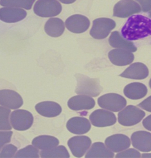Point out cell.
Wrapping results in <instances>:
<instances>
[{"mask_svg": "<svg viewBox=\"0 0 151 158\" xmlns=\"http://www.w3.org/2000/svg\"><path fill=\"white\" fill-rule=\"evenodd\" d=\"M23 99L16 92L12 90H2L0 92L1 106L11 109H17L23 105Z\"/></svg>", "mask_w": 151, "mask_h": 158, "instance_id": "cell-12", "label": "cell"}, {"mask_svg": "<svg viewBox=\"0 0 151 158\" xmlns=\"http://www.w3.org/2000/svg\"><path fill=\"white\" fill-rule=\"evenodd\" d=\"M141 109L151 112V96L138 105Z\"/></svg>", "mask_w": 151, "mask_h": 158, "instance_id": "cell-34", "label": "cell"}, {"mask_svg": "<svg viewBox=\"0 0 151 158\" xmlns=\"http://www.w3.org/2000/svg\"><path fill=\"white\" fill-rule=\"evenodd\" d=\"M141 11L140 4L134 0H121L113 7V16L126 18Z\"/></svg>", "mask_w": 151, "mask_h": 158, "instance_id": "cell-8", "label": "cell"}, {"mask_svg": "<svg viewBox=\"0 0 151 158\" xmlns=\"http://www.w3.org/2000/svg\"><path fill=\"white\" fill-rule=\"evenodd\" d=\"M146 86L141 83L135 82L127 85L124 89V94L131 99H140L147 94Z\"/></svg>", "mask_w": 151, "mask_h": 158, "instance_id": "cell-22", "label": "cell"}, {"mask_svg": "<svg viewBox=\"0 0 151 158\" xmlns=\"http://www.w3.org/2000/svg\"><path fill=\"white\" fill-rule=\"evenodd\" d=\"M141 154L137 150L134 148H130L128 150H125L123 151L118 152V154L116 156L117 158H122V157H141Z\"/></svg>", "mask_w": 151, "mask_h": 158, "instance_id": "cell-31", "label": "cell"}, {"mask_svg": "<svg viewBox=\"0 0 151 158\" xmlns=\"http://www.w3.org/2000/svg\"><path fill=\"white\" fill-rule=\"evenodd\" d=\"M40 157L46 158H69V154L65 147L57 146L52 149L42 150L40 152Z\"/></svg>", "mask_w": 151, "mask_h": 158, "instance_id": "cell-26", "label": "cell"}, {"mask_svg": "<svg viewBox=\"0 0 151 158\" xmlns=\"http://www.w3.org/2000/svg\"><path fill=\"white\" fill-rule=\"evenodd\" d=\"M35 0H1L0 4L3 6L17 7L30 10Z\"/></svg>", "mask_w": 151, "mask_h": 158, "instance_id": "cell-27", "label": "cell"}, {"mask_svg": "<svg viewBox=\"0 0 151 158\" xmlns=\"http://www.w3.org/2000/svg\"><path fill=\"white\" fill-rule=\"evenodd\" d=\"M32 114L25 110H16L11 113V124L16 131H24L30 128L33 123Z\"/></svg>", "mask_w": 151, "mask_h": 158, "instance_id": "cell-7", "label": "cell"}, {"mask_svg": "<svg viewBox=\"0 0 151 158\" xmlns=\"http://www.w3.org/2000/svg\"><path fill=\"white\" fill-rule=\"evenodd\" d=\"M32 145L42 150L52 149L59 145V139L51 135H40L36 137L32 141Z\"/></svg>", "mask_w": 151, "mask_h": 158, "instance_id": "cell-25", "label": "cell"}, {"mask_svg": "<svg viewBox=\"0 0 151 158\" xmlns=\"http://www.w3.org/2000/svg\"><path fill=\"white\" fill-rule=\"evenodd\" d=\"M91 141L85 135L75 136L69 139L68 145L71 153L76 157H82L90 148Z\"/></svg>", "mask_w": 151, "mask_h": 158, "instance_id": "cell-10", "label": "cell"}, {"mask_svg": "<svg viewBox=\"0 0 151 158\" xmlns=\"http://www.w3.org/2000/svg\"><path fill=\"white\" fill-rule=\"evenodd\" d=\"M98 105L102 109L112 112H119L126 106L127 101L119 94L109 93L100 96L98 99Z\"/></svg>", "mask_w": 151, "mask_h": 158, "instance_id": "cell-6", "label": "cell"}, {"mask_svg": "<svg viewBox=\"0 0 151 158\" xmlns=\"http://www.w3.org/2000/svg\"><path fill=\"white\" fill-rule=\"evenodd\" d=\"M143 125L148 131H151V115L143 121Z\"/></svg>", "mask_w": 151, "mask_h": 158, "instance_id": "cell-35", "label": "cell"}, {"mask_svg": "<svg viewBox=\"0 0 151 158\" xmlns=\"http://www.w3.org/2000/svg\"><path fill=\"white\" fill-rule=\"evenodd\" d=\"M149 17H150V19H151V10L149 12Z\"/></svg>", "mask_w": 151, "mask_h": 158, "instance_id": "cell-38", "label": "cell"}, {"mask_svg": "<svg viewBox=\"0 0 151 158\" xmlns=\"http://www.w3.org/2000/svg\"><path fill=\"white\" fill-rule=\"evenodd\" d=\"M17 147L13 145H7L4 146L1 150V157L2 158L5 157H13L17 151Z\"/></svg>", "mask_w": 151, "mask_h": 158, "instance_id": "cell-30", "label": "cell"}, {"mask_svg": "<svg viewBox=\"0 0 151 158\" xmlns=\"http://www.w3.org/2000/svg\"><path fill=\"white\" fill-rule=\"evenodd\" d=\"M39 151L38 148L33 145H29L24 148L20 150L14 156V157H20V158H24V157H33V158H38L39 157Z\"/></svg>", "mask_w": 151, "mask_h": 158, "instance_id": "cell-28", "label": "cell"}, {"mask_svg": "<svg viewBox=\"0 0 151 158\" xmlns=\"http://www.w3.org/2000/svg\"><path fill=\"white\" fill-rule=\"evenodd\" d=\"M141 155L142 157H151V154H143Z\"/></svg>", "mask_w": 151, "mask_h": 158, "instance_id": "cell-37", "label": "cell"}, {"mask_svg": "<svg viewBox=\"0 0 151 158\" xmlns=\"http://www.w3.org/2000/svg\"><path fill=\"white\" fill-rule=\"evenodd\" d=\"M76 77L77 85L75 92L77 94L96 97L102 92L103 88L97 79H91L80 74H77Z\"/></svg>", "mask_w": 151, "mask_h": 158, "instance_id": "cell-2", "label": "cell"}, {"mask_svg": "<svg viewBox=\"0 0 151 158\" xmlns=\"http://www.w3.org/2000/svg\"><path fill=\"white\" fill-rule=\"evenodd\" d=\"M131 141L133 147L140 151H151V133L146 131L135 132L132 134Z\"/></svg>", "mask_w": 151, "mask_h": 158, "instance_id": "cell-15", "label": "cell"}, {"mask_svg": "<svg viewBox=\"0 0 151 158\" xmlns=\"http://www.w3.org/2000/svg\"><path fill=\"white\" fill-rule=\"evenodd\" d=\"M1 110V123H0V128L1 131H10L12 129V127L9 123V114L11 113V110L9 109H6V107L1 106L0 108Z\"/></svg>", "mask_w": 151, "mask_h": 158, "instance_id": "cell-29", "label": "cell"}, {"mask_svg": "<svg viewBox=\"0 0 151 158\" xmlns=\"http://www.w3.org/2000/svg\"><path fill=\"white\" fill-rule=\"evenodd\" d=\"M145 116V112L138 107L129 105L119 112L118 121L121 125L131 127L139 123Z\"/></svg>", "mask_w": 151, "mask_h": 158, "instance_id": "cell-3", "label": "cell"}, {"mask_svg": "<svg viewBox=\"0 0 151 158\" xmlns=\"http://www.w3.org/2000/svg\"><path fill=\"white\" fill-rule=\"evenodd\" d=\"M68 130L75 134H84L90 131L91 124L88 119L82 117H74L66 124Z\"/></svg>", "mask_w": 151, "mask_h": 158, "instance_id": "cell-19", "label": "cell"}, {"mask_svg": "<svg viewBox=\"0 0 151 158\" xmlns=\"http://www.w3.org/2000/svg\"><path fill=\"white\" fill-rule=\"evenodd\" d=\"M109 41L110 46L113 48L127 50L132 52L137 51V47L133 43L125 40L118 31L112 32Z\"/></svg>", "mask_w": 151, "mask_h": 158, "instance_id": "cell-21", "label": "cell"}, {"mask_svg": "<svg viewBox=\"0 0 151 158\" xmlns=\"http://www.w3.org/2000/svg\"><path fill=\"white\" fill-rule=\"evenodd\" d=\"M116 26V22L112 19L106 18H97L93 21V26L90 34L93 38L103 40L107 38Z\"/></svg>", "mask_w": 151, "mask_h": 158, "instance_id": "cell-5", "label": "cell"}, {"mask_svg": "<svg viewBox=\"0 0 151 158\" xmlns=\"http://www.w3.org/2000/svg\"><path fill=\"white\" fill-rule=\"evenodd\" d=\"M105 145L113 152H120L127 150L131 146V140L123 134H115L108 137Z\"/></svg>", "mask_w": 151, "mask_h": 158, "instance_id": "cell-13", "label": "cell"}, {"mask_svg": "<svg viewBox=\"0 0 151 158\" xmlns=\"http://www.w3.org/2000/svg\"><path fill=\"white\" fill-rule=\"evenodd\" d=\"M91 124L97 127H106L113 125L116 123V117L113 112L108 110H96L90 116Z\"/></svg>", "mask_w": 151, "mask_h": 158, "instance_id": "cell-9", "label": "cell"}, {"mask_svg": "<svg viewBox=\"0 0 151 158\" xmlns=\"http://www.w3.org/2000/svg\"><path fill=\"white\" fill-rule=\"evenodd\" d=\"M65 24L66 28L70 32L81 34L88 29L90 21L87 17L81 14H75L66 19Z\"/></svg>", "mask_w": 151, "mask_h": 158, "instance_id": "cell-11", "label": "cell"}, {"mask_svg": "<svg viewBox=\"0 0 151 158\" xmlns=\"http://www.w3.org/2000/svg\"><path fill=\"white\" fill-rule=\"evenodd\" d=\"M85 157L86 158H112L114 157V154L104 143L96 142L92 145Z\"/></svg>", "mask_w": 151, "mask_h": 158, "instance_id": "cell-23", "label": "cell"}, {"mask_svg": "<svg viewBox=\"0 0 151 158\" xmlns=\"http://www.w3.org/2000/svg\"><path fill=\"white\" fill-rule=\"evenodd\" d=\"M149 86H150V89H151V79H150V81H149Z\"/></svg>", "mask_w": 151, "mask_h": 158, "instance_id": "cell-39", "label": "cell"}, {"mask_svg": "<svg viewBox=\"0 0 151 158\" xmlns=\"http://www.w3.org/2000/svg\"><path fill=\"white\" fill-rule=\"evenodd\" d=\"M44 30L49 36L58 38L64 33L65 25L63 21L59 18H50L45 25Z\"/></svg>", "mask_w": 151, "mask_h": 158, "instance_id": "cell-24", "label": "cell"}, {"mask_svg": "<svg viewBox=\"0 0 151 158\" xmlns=\"http://www.w3.org/2000/svg\"><path fill=\"white\" fill-rule=\"evenodd\" d=\"M27 16V12L17 7L5 6L0 10V18L3 22L13 23L24 19Z\"/></svg>", "mask_w": 151, "mask_h": 158, "instance_id": "cell-16", "label": "cell"}, {"mask_svg": "<svg viewBox=\"0 0 151 158\" xmlns=\"http://www.w3.org/2000/svg\"><path fill=\"white\" fill-rule=\"evenodd\" d=\"M149 76V69L145 64L142 63H134L129 66L121 77L132 79V80H143Z\"/></svg>", "mask_w": 151, "mask_h": 158, "instance_id": "cell-18", "label": "cell"}, {"mask_svg": "<svg viewBox=\"0 0 151 158\" xmlns=\"http://www.w3.org/2000/svg\"><path fill=\"white\" fill-rule=\"evenodd\" d=\"M12 135V131H2L0 133V136H1V147H3L6 143H8L11 141V137Z\"/></svg>", "mask_w": 151, "mask_h": 158, "instance_id": "cell-32", "label": "cell"}, {"mask_svg": "<svg viewBox=\"0 0 151 158\" xmlns=\"http://www.w3.org/2000/svg\"><path fill=\"white\" fill-rule=\"evenodd\" d=\"M37 112L42 116L54 118L58 116L62 112L60 105L53 102H44L35 106Z\"/></svg>", "mask_w": 151, "mask_h": 158, "instance_id": "cell-20", "label": "cell"}, {"mask_svg": "<svg viewBox=\"0 0 151 158\" xmlns=\"http://www.w3.org/2000/svg\"><path fill=\"white\" fill-rule=\"evenodd\" d=\"M95 100L87 95H78L69 99L68 106L70 109L79 111L90 110L95 106Z\"/></svg>", "mask_w": 151, "mask_h": 158, "instance_id": "cell-17", "label": "cell"}, {"mask_svg": "<svg viewBox=\"0 0 151 158\" xmlns=\"http://www.w3.org/2000/svg\"><path fill=\"white\" fill-rule=\"evenodd\" d=\"M121 34L131 41L151 35V19L143 15L131 16L122 27Z\"/></svg>", "mask_w": 151, "mask_h": 158, "instance_id": "cell-1", "label": "cell"}, {"mask_svg": "<svg viewBox=\"0 0 151 158\" xmlns=\"http://www.w3.org/2000/svg\"><path fill=\"white\" fill-rule=\"evenodd\" d=\"M59 1L64 4H71L74 3L76 0H59Z\"/></svg>", "mask_w": 151, "mask_h": 158, "instance_id": "cell-36", "label": "cell"}, {"mask_svg": "<svg viewBox=\"0 0 151 158\" xmlns=\"http://www.w3.org/2000/svg\"><path fill=\"white\" fill-rule=\"evenodd\" d=\"M137 2L143 12H148L151 10V0H135Z\"/></svg>", "mask_w": 151, "mask_h": 158, "instance_id": "cell-33", "label": "cell"}, {"mask_svg": "<svg viewBox=\"0 0 151 158\" xmlns=\"http://www.w3.org/2000/svg\"><path fill=\"white\" fill-rule=\"evenodd\" d=\"M109 57L110 61L117 66L128 65L134 60V56L132 52L121 48L112 50L109 53Z\"/></svg>", "mask_w": 151, "mask_h": 158, "instance_id": "cell-14", "label": "cell"}, {"mask_svg": "<svg viewBox=\"0 0 151 158\" xmlns=\"http://www.w3.org/2000/svg\"><path fill=\"white\" fill-rule=\"evenodd\" d=\"M62 5L57 0H38L34 6V12L42 18H51L59 15Z\"/></svg>", "mask_w": 151, "mask_h": 158, "instance_id": "cell-4", "label": "cell"}]
</instances>
